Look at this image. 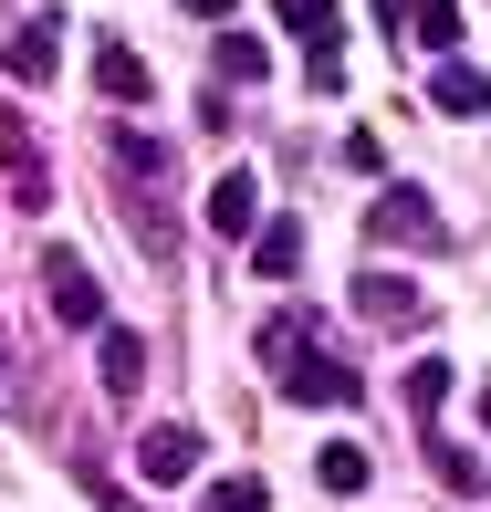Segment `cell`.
<instances>
[{"instance_id":"cell-14","label":"cell","mask_w":491,"mask_h":512,"mask_svg":"<svg viewBox=\"0 0 491 512\" xmlns=\"http://www.w3.org/2000/svg\"><path fill=\"white\" fill-rule=\"evenodd\" d=\"M147 387V345L136 335H105V398H136Z\"/></svg>"},{"instance_id":"cell-10","label":"cell","mask_w":491,"mask_h":512,"mask_svg":"<svg viewBox=\"0 0 491 512\" xmlns=\"http://www.w3.org/2000/svg\"><path fill=\"white\" fill-rule=\"evenodd\" d=\"M11 63H21V84H53V63H63V11H32V21H21Z\"/></svg>"},{"instance_id":"cell-13","label":"cell","mask_w":491,"mask_h":512,"mask_svg":"<svg viewBox=\"0 0 491 512\" xmlns=\"http://www.w3.org/2000/svg\"><path fill=\"white\" fill-rule=\"evenodd\" d=\"M251 262H262L272 283H293V272H303V230L293 220H262V230H251Z\"/></svg>"},{"instance_id":"cell-22","label":"cell","mask_w":491,"mask_h":512,"mask_svg":"<svg viewBox=\"0 0 491 512\" xmlns=\"http://www.w3.org/2000/svg\"><path fill=\"white\" fill-rule=\"evenodd\" d=\"M0 398H11V356H0Z\"/></svg>"},{"instance_id":"cell-4","label":"cell","mask_w":491,"mask_h":512,"mask_svg":"<svg viewBox=\"0 0 491 512\" xmlns=\"http://www.w3.org/2000/svg\"><path fill=\"white\" fill-rule=\"evenodd\" d=\"M366 241H439V209H429V189H387L377 209H366Z\"/></svg>"},{"instance_id":"cell-5","label":"cell","mask_w":491,"mask_h":512,"mask_svg":"<svg viewBox=\"0 0 491 512\" xmlns=\"http://www.w3.org/2000/svg\"><path fill=\"white\" fill-rule=\"evenodd\" d=\"M42 293H53V314L63 324H105V283L74 262V251H53V272H42Z\"/></svg>"},{"instance_id":"cell-21","label":"cell","mask_w":491,"mask_h":512,"mask_svg":"<svg viewBox=\"0 0 491 512\" xmlns=\"http://www.w3.org/2000/svg\"><path fill=\"white\" fill-rule=\"evenodd\" d=\"M178 11H189V21H230V0H178Z\"/></svg>"},{"instance_id":"cell-18","label":"cell","mask_w":491,"mask_h":512,"mask_svg":"<svg viewBox=\"0 0 491 512\" xmlns=\"http://www.w3.org/2000/svg\"><path fill=\"white\" fill-rule=\"evenodd\" d=\"M209 512H272V492L251 471H230V481H209Z\"/></svg>"},{"instance_id":"cell-19","label":"cell","mask_w":491,"mask_h":512,"mask_svg":"<svg viewBox=\"0 0 491 512\" xmlns=\"http://www.w3.org/2000/svg\"><path fill=\"white\" fill-rule=\"evenodd\" d=\"M272 11H283V32H303V42L335 32V0H272Z\"/></svg>"},{"instance_id":"cell-9","label":"cell","mask_w":491,"mask_h":512,"mask_svg":"<svg viewBox=\"0 0 491 512\" xmlns=\"http://www.w3.org/2000/svg\"><path fill=\"white\" fill-rule=\"evenodd\" d=\"M387 21H397L408 42H429V53H450V42H460V0H387Z\"/></svg>"},{"instance_id":"cell-8","label":"cell","mask_w":491,"mask_h":512,"mask_svg":"<svg viewBox=\"0 0 491 512\" xmlns=\"http://www.w3.org/2000/svg\"><path fill=\"white\" fill-rule=\"evenodd\" d=\"M356 314L366 324H418L429 304H418V283H397V272H356Z\"/></svg>"},{"instance_id":"cell-2","label":"cell","mask_w":491,"mask_h":512,"mask_svg":"<svg viewBox=\"0 0 491 512\" xmlns=\"http://www.w3.org/2000/svg\"><path fill=\"white\" fill-rule=\"evenodd\" d=\"M0 168H11V199L21 209H53V168H42V147H32L21 115H0Z\"/></svg>"},{"instance_id":"cell-15","label":"cell","mask_w":491,"mask_h":512,"mask_svg":"<svg viewBox=\"0 0 491 512\" xmlns=\"http://www.w3.org/2000/svg\"><path fill=\"white\" fill-rule=\"evenodd\" d=\"M251 74H272L262 32H220V84H251Z\"/></svg>"},{"instance_id":"cell-16","label":"cell","mask_w":491,"mask_h":512,"mask_svg":"<svg viewBox=\"0 0 491 512\" xmlns=\"http://www.w3.org/2000/svg\"><path fill=\"white\" fill-rule=\"evenodd\" d=\"M439 398H450V366H439V356H418V366H408V408H418V429L439 418Z\"/></svg>"},{"instance_id":"cell-12","label":"cell","mask_w":491,"mask_h":512,"mask_svg":"<svg viewBox=\"0 0 491 512\" xmlns=\"http://www.w3.org/2000/svg\"><path fill=\"white\" fill-rule=\"evenodd\" d=\"M314 481H324V492H366V481H377V460H366L356 439H324V450H314Z\"/></svg>"},{"instance_id":"cell-20","label":"cell","mask_w":491,"mask_h":512,"mask_svg":"<svg viewBox=\"0 0 491 512\" xmlns=\"http://www.w3.org/2000/svg\"><path fill=\"white\" fill-rule=\"evenodd\" d=\"M303 74H314V95H345V42L324 32V42H314V63H303Z\"/></svg>"},{"instance_id":"cell-11","label":"cell","mask_w":491,"mask_h":512,"mask_svg":"<svg viewBox=\"0 0 491 512\" xmlns=\"http://www.w3.org/2000/svg\"><path fill=\"white\" fill-rule=\"evenodd\" d=\"M95 84H105L115 105H147V95H157V84H147V63H136L126 42H95Z\"/></svg>"},{"instance_id":"cell-7","label":"cell","mask_w":491,"mask_h":512,"mask_svg":"<svg viewBox=\"0 0 491 512\" xmlns=\"http://www.w3.org/2000/svg\"><path fill=\"white\" fill-rule=\"evenodd\" d=\"M429 105H439V115H481V105H491V74H481V63H460V53H439Z\"/></svg>"},{"instance_id":"cell-1","label":"cell","mask_w":491,"mask_h":512,"mask_svg":"<svg viewBox=\"0 0 491 512\" xmlns=\"http://www.w3.org/2000/svg\"><path fill=\"white\" fill-rule=\"evenodd\" d=\"M283 387H293L303 408H356V366H345V356H314V345H293Z\"/></svg>"},{"instance_id":"cell-17","label":"cell","mask_w":491,"mask_h":512,"mask_svg":"<svg viewBox=\"0 0 491 512\" xmlns=\"http://www.w3.org/2000/svg\"><path fill=\"white\" fill-rule=\"evenodd\" d=\"M429 471H439V481H450V492H481V460H471V450H460V439H429Z\"/></svg>"},{"instance_id":"cell-6","label":"cell","mask_w":491,"mask_h":512,"mask_svg":"<svg viewBox=\"0 0 491 512\" xmlns=\"http://www.w3.org/2000/svg\"><path fill=\"white\" fill-rule=\"evenodd\" d=\"M209 230H220V241H251V230H262V178L251 168H230L220 189H209Z\"/></svg>"},{"instance_id":"cell-3","label":"cell","mask_w":491,"mask_h":512,"mask_svg":"<svg viewBox=\"0 0 491 512\" xmlns=\"http://www.w3.org/2000/svg\"><path fill=\"white\" fill-rule=\"evenodd\" d=\"M199 429H147V439H136V471H147L157 481V492H178V481H199Z\"/></svg>"}]
</instances>
